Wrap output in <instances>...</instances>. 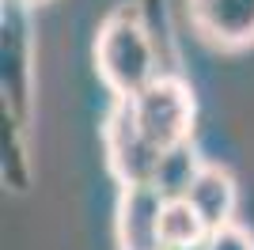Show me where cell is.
<instances>
[{
    "instance_id": "cell-6",
    "label": "cell",
    "mask_w": 254,
    "mask_h": 250,
    "mask_svg": "<svg viewBox=\"0 0 254 250\" xmlns=\"http://www.w3.org/2000/svg\"><path fill=\"white\" fill-rule=\"evenodd\" d=\"M163 205L156 186H122L114 205L118 250H163Z\"/></svg>"
},
{
    "instance_id": "cell-8",
    "label": "cell",
    "mask_w": 254,
    "mask_h": 250,
    "mask_svg": "<svg viewBox=\"0 0 254 250\" xmlns=\"http://www.w3.org/2000/svg\"><path fill=\"white\" fill-rule=\"evenodd\" d=\"M205 159L197 152V144H179V148H167L163 156H159V167H156V178H152V186L159 189V197L163 201H186L190 197V189L197 186V178L205 171Z\"/></svg>"
},
{
    "instance_id": "cell-11",
    "label": "cell",
    "mask_w": 254,
    "mask_h": 250,
    "mask_svg": "<svg viewBox=\"0 0 254 250\" xmlns=\"http://www.w3.org/2000/svg\"><path fill=\"white\" fill-rule=\"evenodd\" d=\"M205 250H254V235L243 228V224H228V228L212 231Z\"/></svg>"
},
{
    "instance_id": "cell-10",
    "label": "cell",
    "mask_w": 254,
    "mask_h": 250,
    "mask_svg": "<svg viewBox=\"0 0 254 250\" xmlns=\"http://www.w3.org/2000/svg\"><path fill=\"white\" fill-rule=\"evenodd\" d=\"M27 125L4 110V129H0V167H4V186H11L15 193L31 186V159H27V140H23Z\"/></svg>"
},
{
    "instance_id": "cell-1",
    "label": "cell",
    "mask_w": 254,
    "mask_h": 250,
    "mask_svg": "<svg viewBox=\"0 0 254 250\" xmlns=\"http://www.w3.org/2000/svg\"><path fill=\"white\" fill-rule=\"evenodd\" d=\"M91 57H95V72L103 87L114 99H137L152 80L163 76L152 34L140 19L137 4H122L99 23Z\"/></svg>"
},
{
    "instance_id": "cell-13",
    "label": "cell",
    "mask_w": 254,
    "mask_h": 250,
    "mask_svg": "<svg viewBox=\"0 0 254 250\" xmlns=\"http://www.w3.org/2000/svg\"><path fill=\"white\" fill-rule=\"evenodd\" d=\"M163 250H171V247H163Z\"/></svg>"
},
{
    "instance_id": "cell-12",
    "label": "cell",
    "mask_w": 254,
    "mask_h": 250,
    "mask_svg": "<svg viewBox=\"0 0 254 250\" xmlns=\"http://www.w3.org/2000/svg\"><path fill=\"white\" fill-rule=\"evenodd\" d=\"M15 4H23L27 11H34V8H42V4H57V0H15Z\"/></svg>"
},
{
    "instance_id": "cell-9",
    "label": "cell",
    "mask_w": 254,
    "mask_h": 250,
    "mask_svg": "<svg viewBox=\"0 0 254 250\" xmlns=\"http://www.w3.org/2000/svg\"><path fill=\"white\" fill-rule=\"evenodd\" d=\"M209 224L190 201H167L163 205V247L171 250H205L209 243Z\"/></svg>"
},
{
    "instance_id": "cell-3",
    "label": "cell",
    "mask_w": 254,
    "mask_h": 250,
    "mask_svg": "<svg viewBox=\"0 0 254 250\" xmlns=\"http://www.w3.org/2000/svg\"><path fill=\"white\" fill-rule=\"evenodd\" d=\"M0 91L15 122H31L34 110V23L31 11L4 0L0 8Z\"/></svg>"
},
{
    "instance_id": "cell-7",
    "label": "cell",
    "mask_w": 254,
    "mask_h": 250,
    "mask_svg": "<svg viewBox=\"0 0 254 250\" xmlns=\"http://www.w3.org/2000/svg\"><path fill=\"white\" fill-rule=\"evenodd\" d=\"M186 201L201 212L209 231H220V228H228V224H235V212H239V182H235V175L228 167L209 163Z\"/></svg>"
},
{
    "instance_id": "cell-5",
    "label": "cell",
    "mask_w": 254,
    "mask_h": 250,
    "mask_svg": "<svg viewBox=\"0 0 254 250\" xmlns=\"http://www.w3.org/2000/svg\"><path fill=\"white\" fill-rule=\"evenodd\" d=\"M193 34L220 53L254 46V0H186Z\"/></svg>"
},
{
    "instance_id": "cell-4",
    "label": "cell",
    "mask_w": 254,
    "mask_h": 250,
    "mask_svg": "<svg viewBox=\"0 0 254 250\" xmlns=\"http://www.w3.org/2000/svg\"><path fill=\"white\" fill-rule=\"evenodd\" d=\"M103 156L118 186H152L163 152H156L148 136L140 133L129 99H114L103 118Z\"/></svg>"
},
{
    "instance_id": "cell-2",
    "label": "cell",
    "mask_w": 254,
    "mask_h": 250,
    "mask_svg": "<svg viewBox=\"0 0 254 250\" xmlns=\"http://www.w3.org/2000/svg\"><path fill=\"white\" fill-rule=\"evenodd\" d=\"M129 103H133V118H137L140 133L148 136V144L156 152H167V148H179V144H190L193 140L197 99H193V87L179 72L152 80Z\"/></svg>"
}]
</instances>
